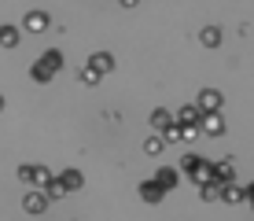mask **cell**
Returning <instances> with one entry per match:
<instances>
[{"label": "cell", "mask_w": 254, "mask_h": 221, "mask_svg": "<svg viewBox=\"0 0 254 221\" xmlns=\"http://www.w3.org/2000/svg\"><path fill=\"white\" fill-rule=\"evenodd\" d=\"M41 207H45V199H41V196H26V210H41Z\"/></svg>", "instance_id": "cell-1"}, {"label": "cell", "mask_w": 254, "mask_h": 221, "mask_svg": "<svg viewBox=\"0 0 254 221\" xmlns=\"http://www.w3.org/2000/svg\"><path fill=\"white\" fill-rule=\"evenodd\" d=\"M203 107H217V92H203Z\"/></svg>", "instance_id": "cell-3"}, {"label": "cell", "mask_w": 254, "mask_h": 221, "mask_svg": "<svg viewBox=\"0 0 254 221\" xmlns=\"http://www.w3.org/2000/svg\"><path fill=\"white\" fill-rule=\"evenodd\" d=\"M144 199H159V184H144Z\"/></svg>", "instance_id": "cell-2"}]
</instances>
